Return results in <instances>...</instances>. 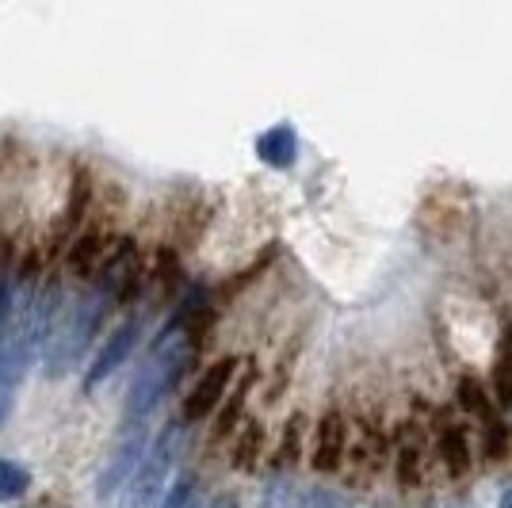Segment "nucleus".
<instances>
[{"instance_id":"obj_5","label":"nucleus","mask_w":512,"mask_h":508,"mask_svg":"<svg viewBox=\"0 0 512 508\" xmlns=\"http://www.w3.org/2000/svg\"><path fill=\"white\" fill-rule=\"evenodd\" d=\"M142 455H146V428L134 421L127 424V432L119 436V444L111 451V459H107L104 474H100V493H115V489L123 486V478H130L138 463H142Z\"/></svg>"},{"instance_id":"obj_9","label":"nucleus","mask_w":512,"mask_h":508,"mask_svg":"<svg viewBox=\"0 0 512 508\" xmlns=\"http://www.w3.org/2000/svg\"><path fill=\"white\" fill-rule=\"evenodd\" d=\"M256 153H260V161H264V165H272V169H287V165H295L299 134H295L291 123H279V127L264 130V134L256 138Z\"/></svg>"},{"instance_id":"obj_21","label":"nucleus","mask_w":512,"mask_h":508,"mask_svg":"<svg viewBox=\"0 0 512 508\" xmlns=\"http://www.w3.org/2000/svg\"><path fill=\"white\" fill-rule=\"evenodd\" d=\"M299 508H348V501H344L341 493H333V489H314Z\"/></svg>"},{"instance_id":"obj_12","label":"nucleus","mask_w":512,"mask_h":508,"mask_svg":"<svg viewBox=\"0 0 512 508\" xmlns=\"http://www.w3.org/2000/svg\"><path fill=\"white\" fill-rule=\"evenodd\" d=\"M104 253V237L100 233H85V237H77V245L69 249V268L73 272H92V264L100 260Z\"/></svg>"},{"instance_id":"obj_13","label":"nucleus","mask_w":512,"mask_h":508,"mask_svg":"<svg viewBox=\"0 0 512 508\" xmlns=\"http://www.w3.org/2000/svg\"><path fill=\"white\" fill-rule=\"evenodd\" d=\"M302 428H306V417L295 413L287 428H283V440H279V451H276V466L279 470H287V466L299 459V447H302Z\"/></svg>"},{"instance_id":"obj_23","label":"nucleus","mask_w":512,"mask_h":508,"mask_svg":"<svg viewBox=\"0 0 512 508\" xmlns=\"http://www.w3.org/2000/svg\"><path fill=\"white\" fill-rule=\"evenodd\" d=\"M211 508H237V501H234V497H222V501H214Z\"/></svg>"},{"instance_id":"obj_15","label":"nucleus","mask_w":512,"mask_h":508,"mask_svg":"<svg viewBox=\"0 0 512 508\" xmlns=\"http://www.w3.org/2000/svg\"><path fill=\"white\" fill-rule=\"evenodd\" d=\"M31 486V474L12 459H0V501H16Z\"/></svg>"},{"instance_id":"obj_14","label":"nucleus","mask_w":512,"mask_h":508,"mask_svg":"<svg viewBox=\"0 0 512 508\" xmlns=\"http://www.w3.org/2000/svg\"><path fill=\"white\" fill-rule=\"evenodd\" d=\"M260 444H264V428L260 424H245V432H241V440L234 447L237 470H253L256 459H260Z\"/></svg>"},{"instance_id":"obj_10","label":"nucleus","mask_w":512,"mask_h":508,"mask_svg":"<svg viewBox=\"0 0 512 508\" xmlns=\"http://www.w3.org/2000/svg\"><path fill=\"white\" fill-rule=\"evenodd\" d=\"M398 482L402 486H417L421 482V440H417L413 424H406L402 436H398Z\"/></svg>"},{"instance_id":"obj_11","label":"nucleus","mask_w":512,"mask_h":508,"mask_svg":"<svg viewBox=\"0 0 512 508\" xmlns=\"http://www.w3.org/2000/svg\"><path fill=\"white\" fill-rule=\"evenodd\" d=\"M440 459H444V466H448L451 478L467 474L470 444H467V436H463V428H444V432H440Z\"/></svg>"},{"instance_id":"obj_4","label":"nucleus","mask_w":512,"mask_h":508,"mask_svg":"<svg viewBox=\"0 0 512 508\" xmlns=\"http://www.w3.org/2000/svg\"><path fill=\"white\" fill-rule=\"evenodd\" d=\"M138 333H142V321L127 318L115 333H111V337L104 340V348L96 352V360H92V367H88L85 390H92V386H100L104 379H111V375L127 363V356L134 352V344H138Z\"/></svg>"},{"instance_id":"obj_24","label":"nucleus","mask_w":512,"mask_h":508,"mask_svg":"<svg viewBox=\"0 0 512 508\" xmlns=\"http://www.w3.org/2000/svg\"><path fill=\"white\" fill-rule=\"evenodd\" d=\"M497 508H512V489L505 493V497H501V505H497Z\"/></svg>"},{"instance_id":"obj_25","label":"nucleus","mask_w":512,"mask_h":508,"mask_svg":"<svg viewBox=\"0 0 512 508\" xmlns=\"http://www.w3.org/2000/svg\"><path fill=\"white\" fill-rule=\"evenodd\" d=\"M448 508H463V505H448Z\"/></svg>"},{"instance_id":"obj_18","label":"nucleus","mask_w":512,"mask_h":508,"mask_svg":"<svg viewBox=\"0 0 512 508\" xmlns=\"http://www.w3.org/2000/svg\"><path fill=\"white\" fill-rule=\"evenodd\" d=\"M493 382H497V402L512 405V337L505 340V348L497 352V371H493Z\"/></svg>"},{"instance_id":"obj_8","label":"nucleus","mask_w":512,"mask_h":508,"mask_svg":"<svg viewBox=\"0 0 512 508\" xmlns=\"http://www.w3.org/2000/svg\"><path fill=\"white\" fill-rule=\"evenodd\" d=\"M134 276H138V253H134V241H119V249L111 253L104 268H100V283L96 291H104L107 298L127 295L134 287Z\"/></svg>"},{"instance_id":"obj_22","label":"nucleus","mask_w":512,"mask_h":508,"mask_svg":"<svg viewBox=\"0 0 512 508\" xmlns=\"http://www.w3.org/2000/svg\"><path fill=\"white\" fill-rule=\"evenodd\" d=\"M8 306H12V287H8V279L0 276V329L8 321Z\"/></svg>"},{"instance_id":"obj_20","label":"nucleus","mask_w":512,"mask_h":508,"mask_svg":"<svg viewBox=\"0 0 512 508\" xmlns=\"http://www.w3.org/2000/svg\"><path fill=\"white\" fill-rule=\"evenodd\" d=\"M260 508H291V482L287 478H272L268 489H264Z\"/></svg>"},{"instance_id":"obj_6","label":"nucleus","mask_w":512,"mask_h":508,"mask_svg":"<svg viewBox=\"0 0 512 508\" xmlns=\"http://www.w3.org/2000/svg\"><path fill=\"white\" fill-rule=\"evenodd\" d=\"M234 371H237V360L211 363V367L203 371V379L195 382V390L188 394V402H184V417H188V421H203L214 405L226 398V386H230V379H234Z\"/></svg>"},{"instance_id":"obj_2","label":"nucleus","mask_w":512,"mask_h":508,"mask_svg":"<svg viewBox=\"0 0 512 508\" xmlns=\"http://www.w3.org/2000/svg\"><path fill=\"white\" fill-rule=\"evenodd\" d=\"M111 298L104 291H92V295L73 298L69 306H58L54 314V325H50V337H46L43 348V363H46V379H62L69 375L77 360L85 356V348L92 344L100 321H104V310Z\"/></svg>"},{"instance_id":"obj_1","label":"nucleus","mask_w":512,"mask_h":508,"mask_svg":"<svg viewBox=\"0 0 512 508\" xmlns=\"http://www.w3.org/2000/svg\"><path fill=\"white\" fill-rule=\"evenodd\" d=\"M195 337H199V321L195 314H180L161 337L153 340L150 356L142 363V371L130 382L127 413L134 421H142L153 405L169 394L176 379L188 371V363L195 356Z\"/></svg>"},{"instance_id":"obj_7","label":"nucleus","mask_w":512,"mask_h":508,"mask_svg":"<svg viewBox=\"0 0 512 508\" xmlns=\"http://www.w3.org/2000/svg\"><path fill=\"white\" fill-rule=\"evenodd\" d=\"M344 444H348V421L341 413H325L318 428H314V455H310L314 470L333 474L344 459Z\"/></svg>"},{"instance_id":"obj_19","label":"nucleus","mask_w":512,"mask_h":508,"mask_svg":"<svg viewBox=\"0 0 512 508\" xmlns=\"http://www.w3.org/2000/svg\"><path fill=\"white\" fill-rule=\"evenodd\" d=\"M161 508H195V486L192 478H180L176 486L165 493V501H161Z\"/></svg>"},{"instance_id":"obj_17","label":"nucleus","mask_w":512,"mask_h":508,"mask_svg":"<svg viewBox=\"0 0 512 508\" xmlns=\"http://www.w3.org/2000/svg\"><path fill=\"white\" fill-rule=\"evenodd\" d=\"M88 195H92V184H88L85 176H77V180H73V195H69V211H65V218L58 222V230H73V226L81 222V214L88 211Z\"/></svg>"},{"instance_id":"obj_16","label":"nucleus","mask_w":512,"mask_h":508,"mask_svg":"<svg viewBox=\"0 0 512 508\" xmlns=\"http://www.w3.org/2000/svg\"><path fill=\"white\" fill-rule=\"evenodd\" d=\"M249 382H253V371H249V375L241 379V386H237L234 394H230V405H226V409L218 413V428H214L218 436H226V432H230V428L237 424V417H241V409H245V398H249Z\"/></svg>"},{"instance_id":"obj_3","label":"nucleus","mask_w":512,"mask_h":508,"mask_svg":"<svg viewBox=\"0 0 512 508\" xmlns=\"http://www.w3.org/2000/svg\"><path fill=\"white\" fill-rule=\"evenodd\" d=\"M180 440H184L180 421H169L161 428V436L153 440V447L142 455V463H138L134 478H130L123 508H161V501H165V478H169L172 463L180 455Z\"/></svg>"}]
</instances>
